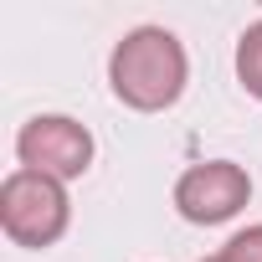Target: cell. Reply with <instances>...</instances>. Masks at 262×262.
Masks as SVG:
<instances>
[{
    "label": "cell",
    "mask_w": 262,
    "mask_h": 262,
    "mask_svg": "<svg viewBox=\"0 0 262 262\" xmlns=\"http://www.w3.org/2000/svg\"><path fill=\"white\" fill-rule=\"evenodd\" d=\"M236 82L252 98H262V21H252L236 41Z\"/></svg>",
    "instance_id": "obj_5"
},
{
    "label": "cell",
    "mask_w": 262,
    "mask_h": 262,
    "mask_svg": "<svg viewBox=\"0 0 262 262\" xmlns=\"http://www.w3.org/2000/svg\"><path fill=\"white\" fill-rule=\"evenodd\" d=\"M252 201V175L236 160H201L175 180V211L190 226H221Z\"/></svg>",
    "instance_id": "obj_4"
},
{
    "label": "cell",
    "mask_w": 262,
    "mask_h": 262,
    "mask_svg": "<svg viewBox=\"0 0 262 262\" xmlns=\"http://www.w3.org/2000/svg\"><path fill=\"white\" fill-rule=\"evenodd\" d=\"M201 262H226V257H221V252H216V257H201Z\"/></svg>",
    "instance_id": "obj_7"
},
{
    "label": "cell",
    "mask_w": 262,
    "mask_h": 262,
    "mask_svg": "<svg viewBox=\"0 0 262 262\" xmlns=\"http://www.w3.org/2000/svg\"><path fill=\"white\" fill-rule=\"evenodd\" d=\"M16 160H21V170H36V175H52L67 185L93 170V134L67 113H36L16 134Z\"/></svg>",
    "instance_id": "obj_3"
},
{
    "label": "cell",
    "mask_w": 262,
    "mask_h": 262,
    "mask_svg": "<svg viewBox=\"0 0 262 262\" xmlns=\"http://www.w3.org/2000/svg\"><path fill=\"white\" fill-rule=\"evenodd\" d=\"M0 226L26 252L57 247L72 226V195L62 180L36 175V170H11L0 180Z\"/></svg>",
    "instance_id": "obj_2"
},
{
    "label": "cell",
    "mask_w": 262,
    "mask_h": 262,
    "mask_svg": "<svg viewBox=\"0 0 262 262\" xmlns=\"http://www.w3.org/2000/svg\"><path fill=\"white\" fill-rule=\"evenodd\" d=\"M221 257H226V262H262V226L236 231V236L221 247Z\"/></svg>",
    "instance_id": "obj_6"
},
{
    "label": "cell",
    "mask_w": 262,
    "mask_h": 262,
    "mask_svg": "<svg viewBox=\"0 0 262 262\" xmlns=\"http://www.w3.org/2000/svg\"><path fill=\"white\" fill-rule=\"evenodd\" d=\"M185 77H190L185 47L165 26H134L108 52V88H113V98L128 103V108H139V113L175 108L180 93H185Z\"/></svg>",
    "instance_id": "obj_1"
}]
</instances>
